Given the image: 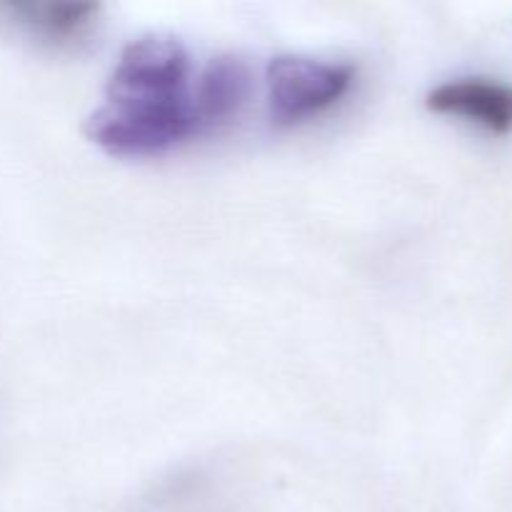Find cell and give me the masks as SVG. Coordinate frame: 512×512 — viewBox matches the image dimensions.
<instances>
[{"instance_id":"cell-4","label":"cell","mask_w":512,"mask_h":512,"mask_svg":"<svg viewBox=\"0 0 512 512\" xmlns=\"http://www.w3.org/2000/svg\"><path fill=\"white\" fill-rule=\"evenodd\" d=\"M428 108L440 115L463 118L488 133L512 130V85L498 78H458L430 90Z\"/></svg>"},{"instance_id":"cell-2","label":"cell","mask_w":512,"mask_h":512,"mask_svg":"<svg viewBox=\"0 0 512 512\" xmlns=\"http://www.w3.org/2000/svg\"><path fill=\"white\" fill-rule=\"evenodd\" d=\"M190 55L178 38L143 35L120 55L108 83L110 103H165L188 98Z\"/></svg>"},{"instance_id":"cell-1","label":"cell","mask_w":512,"mask_h":512,"mask_svg":"<svg viewBox=\"0 0 512 512\" xmlns=\"http://www.w3.org/2000/svg\"><path fill=\"white\" fill-rule=\"evenodd\" d=\"M85 135L118 158H153L200 138L193 95L165 103H105L85 120Z\"/></svg>"},{"instance_id":"cell-3","label":"cell","mask_w":512,"mask_h":512,"mask_svg":"<svg viewBox=\"0 0 512 512\" xmlns=\"http://www.w3.org/2000/svg\"><path fill=\"white\" fill-rule=\"evenodd\" d=\"M355 68L345 63L280 55L268 65V105L275 123L293 125L325 113L353 88Z\"/></svg>"},{"instance_id":"cell-6","label":"cell","mask_w":512,"mask_h":512,"mask_svg":"<svg viewBox=\"0 0 512 512\" xmlns=\"http://www.w3.org/2000/svg\"><path fill=\"white\" fill-rule=\"evenodd\" d=\"M248 93L250 73L243 60L235 58V55L210 60L193 95L198 133H218L223 125H228L240 113V108L248 100Z\"/></svg>"},{"instance_id":"cell-5","label":"cell","mask_w":512,"mask_h":512,"mask_svg":"<svg viewBox=\"0 0 512 512\" xmlns=\"http://www.w3.org/2000/svg\"><path fill=\"white\" fill-rule=\"evenodd\" d=\"M0 18L50 45H65L88 33L98 5L80 0H0Z\"/></svg>"}]
</instances>
